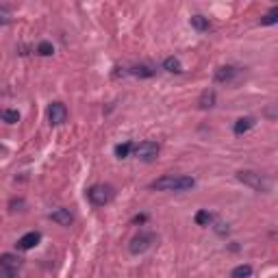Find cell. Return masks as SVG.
<instances>
[{
    "label": "cell",
    "instance_id": "obj_1",
    "mask_svg": "<svg viewBox=\"0 0 278 278\" xmlns=\"http://www.w3.org/2000/svg\"><path fill=\"white\" fill-rule=\"evenodd\" d=\"M196 181L192 176H183V174H165V176L157 178V181L150 183L152 189H157V192H189V189H194Z\"/></svg>",
    "mask_w": 278,
    "mask_h": 278
},
{
    "label": "cell",
    "instance_id": "obj_2",
    "mask_svg": "<svg viewBox=\"0 0 278 278\" xmlns=\"http://www.w3.org/2000/svg\"><path fill=\"white\" fill-rule=\"evenodd\" d=\"M237 178L241 181L243 185H248V187H252L254 192H263L268 194L272 189V181L265 174H259V172H252V170H241L237 172Z\"/></svg>",
    "mask_w": 278,
    "mask_h": 278
},
{
    "label": "cell",
    "instance_id": "obj_3",
    "mask_svg": "<svg viewBox=\"0 0 278 278\" xmlns=\"http://www.w3.org/2000/svg\"><path fill=\"white\" fill-rule=\"evenodd\" d=\"M113 196H116V192H113L111 185H94V187L87 189V198H89V202L94 206H105L113 200Z\"/></svg>",
    "mask_w": 278,
    "mask_h": 278
},
{
    "label": "cell",
    "instance_id": "obj_4",
    "mask_svg": "<svg viewBox=\"0 0 278 278\" xmlns=\"http://www.w3.org/2000/svg\"><path fill=\"white\" fill-rule=\"evenodd\" d=\"M133 150H135V157H137V159L150 163V161L157 159V155H159V144H155V141H139Z\"/></svg>",
    "mask_w": 278,
    "mask_h": 278
},
{
    "label": "cell",
    "instance_id": "obj_5",
    "mask_svg": "<svg viewBox=\"0 0 278 278\" xmlns=\"http://www.w3.org/2000/svg\"><path fill=\"white\" fill-rule=\"evenodd\" d=\"M155 241H157V237L152 235V233H139V235H135L133 239H130L128 250L133 254H141V252H146Z\"/></svg>",
    "mask_w": 278,
    "mask_h": 278
},
{
    "label": "cell",
    "instance_id": "obj_6",
    "mask_svg": "<svg viewBox=\"0 0 278 278\" xmlns=\"http://www.w3.org/2000/svg\"><path fill=\"white\" fill-rule=\"evenodd\" d=\"M48 119H50L52 126L65 124V119H68V107H65L63 102H52V105L48 107Z\"/></svg>",
    "mask_w": 278,
    "mask_h": 278
},
{
    "label": "cell",
    "instance_id": "obj_7",
    "mask_svg": "<svg viewBox=\"0 0 278 278\" xmlns=\"http://www.w3.org/2000/svg\"><path fill=\"white\" fill-rule=\"evenodd\" d=\"M241 76V70L235 68V65H222V68H217L215 70V80L217 83H235V80Z\"/></svg>",
    "mask_w": 278,
    "mask_h": 278
},
{
    "label": "cell",
    "instance_id": "obj_8",
    "mask_svg": "<svg viewBox=\"0 0 278 278\" xmlns=\"http://www.w3.org/2000/svg\"><path fill=\"white\" fill-rule=\"evenodd\" d=\"M40 241H41V233L31 231V233H26V235H22L15 246H18V250H33Z\"/></svg>",
    "mask_w": 278,
    "mask_h": 278
},
{
    "label": "cell",
    "instance_id": "obj_9",
    "mask_svg": "<svg viewBox=\"0 0 278 278\" xmlns=\"http://www.w3.org/2000/svg\"><path fill=\"white\" fill-rule=\"evenodd\" d=\"M0 268H4V270H15V272H20V268H22V259L18 257V254L4 252V254H0Z\"/></svg>",
    "mask_w": 278,
    "mask_h": 278
},
{
    "label": "cell",
    "instance_id": "obj_10",
    "mask_svg": "<svg viewBox=\"0 0 278 278\" xmlns=\"http://www.w3.org/2000/svg\"><path fill=\"white\" fill-rule=\"evenodd\" d=\"M50 220L57 222L59 226H70L74 222V215L70 213V209H54L50 213Z\"/></svg>",
    "mask_w": 278,
    "mask_h": 278
},
{
    "label": "cell",
    "instance_id": "obj_11",
    "mask_svg": "<svg viewBox=\"0 0 278 278\" xmlns=\"http://www.w3.org/2000/svg\"><path fill=\"white\" fill-rule=\"evenodd\" d=\"M254 124H257V119L250 118V116L248 118H239L235 122V126H233V133H235V135H243V133H248Z\"/></svg>",
    "mask_w": 278,
    "mask_h": 278
},
{
    "label": "cell",
    "instance_id": "obj_12",
    "mask_svg": "<svg viewBox=\"0 0 278 278\" xmlns=\"http://www.w3.org/2000/svg\"><path fill=\"white\" fill-rule=\"evenodd\" d=\"M128 74L139 76V79H150V76H155V68H150V65H146V63L130 65V68H128Z\"/></svg>",
    "mask_w": 278,
    "mask_h": 278
},
{
    "label": "cell",
    "instance_id": "obj_13",
    "mask_svg": "<svg viewBox=\"0 0 278 278\" xmlns=\"http://www.w3.org/2000/svg\"><path fill=\"white\" fill-rule=\"evenodd\" d=\"M198 105H200V109H213V107H215V91H213V89L202 91V96H200Z\"/></svg>",
    "mask_w": 278,
    "mask_h": 278
},
{
    "label": "cell",
    "instance_id": "obj_14",
    "mask_svg": "<svg viewBox=\"0 0 278 278\" xmlns=\"http://www.w3.org/2000/svg\"><path fill=\"white\" fill-rule=\"evenodd\" d=\"M0 119L4 124H18L20 122V113L15 109H0Z\"/></svg>",
    "mask_w": 278,
    "mask_h": 278
},
{
    "label": "cell",
    "instance_id": "obj_15",
    "mask_svg": "<svg viewBox=\"0 0 278 278\" xmlns=\"http://www.w3.org/2000/svg\"><path fill=\"white\" fill-rule=\"evenodd\" d=\"M163 70H165V72H172V74H181L183 65H181V61H178L176 57H167L165 61H163Z\"/></svg>",
    "mask_w": 278,
    "mask_h": 278
},
{
    "label": "cell",
    "instance_id": "obj_16",
    "mask_svg": "<svg viewBox=\"0 0 278 278\" xmlns=\"http://www.w3.org/2000/svg\"><path fill=\"white\" fill-rule=\"evenodd\" d=\"M192 26L196 31H200V33H204V31H209V18H204V15H200V13H196V15H192Z\"/></svg>",
    "mask_w": 278,
    "mask_h": 278
},
{
    "label": "cell",
    "instance_id": "obj_17",
    "mask_svg": "<svg viewBox=\"0 0 278 278\" xmlns=\"http://www.w3.org/2000/svg\"><path fill=\"white\" fill-rule=\"evenodd\" d=\"M250 276H252V268H250L248 263L237 265V268L231 272V278H250Z\"/></svg>",
    "mask_w": 278,
    "mask_h": 278
},
{
    "label": "cell",
    "instance_id": "obj_18",
    "mask_svg": "<svg viewBox=\"0 0 278 278\" xmlns=\"http://www.w3.org/2000/svg\"><path fill=\"white\" fill-rule=\"evenodd\" d=\"M278 22V7H272L268 13L261 18V26H272V24H276Z\"/></svg>",
    "mask_w": 278,
    "mask_h": 278
},
{
    "label": "cell",
    "instance_id": "obj_19",
    "mask_svg": "<svg viewBox=\"0 0 278 278\" xmlns=\"http://www.w3.org/2000/svg\"><path fill=\"white\" fill-rule=\"evenodd\" d=\"M130 150H133V144H130V141L118 144L116 146V157H118V159H126V157L130 155Z\"/></svg>",
    "mask_w": 278,
    "mask_h": 278
},
{
    "label": "cell",
    "instance_id": "obj_20",
    "mask_svg": "<svg viewBox=\"0 0 278 278\" xmlns=\"http://www.w3.org/2000/svg\"><path fill=\"white\" fill-rule=\"evenodd\" d=\"M211 222H213V215L209 213V211H198V213H196V224L198 226H209Z\"/></svg>",
    "mask_w": 278,
    "mask_h": 278
},
{
    "label": "cell",
    "instance_id": "obj_21",
    "mask_svg": "<svg viewBox=\"0 0 278 278\" xmlns=\"http://www.w3.org/2000/svg\"><path fill=\"white\" fill-rule=\"evenodd\" d=\"M54 52V46L50 41H40L37 43V54H41V57H52Z\"/></svg>",
    "mask_w": 278,
    "mask_h": 278
},
{
    "label": "cell",
    "instance_id": "obj_22",
    "mask_svg": "<svg viewBox=\"0 0 278 278\" xmlns=\"http://www.w3.org/2000/svg\"><path fill=\"white\" fill-rule=\"evenodd\" d=\"M0 278H20V274L15 270H4L0 268Z\"/></svg>",
    "mask_w": 278,
    "mask_h": 278
},
{
    "label": "cell",
    "instance_id": "obj_23",
    "mask_svg": "<svg viewBox=\"0 0 278 278\" xmlns=\"http://www.w3.org/2000/svg\"><path fill=\"white\" fill-rule=\"evenodd\" d=\"M215 233H217L220 237L228 235V224H224V222H217V224H215Z\"/></svg>",
    "mask_w": 278,
    "mask_h": 278
},
{
    "label": "cell",
    "instance_id": "obj_24",
    "mask_svg": "<svg viewBox=\"0 0 278 278\" xmlns=\"http://www.w3.org/2000/svg\"><path fill=\"white\" fill-rule=\"evenodd\" d=\"M18 206H24V200H22V198L11 200V202H9V209H11V211H18Z\"/></svg>",
    "mask_w": 278,
    "mask_h": 278
},
{
    "label": "cell",
    "instance_id": "obj_25",
    "mask_svg": "<svg viewBox=\"0 0 278 278\" xmlns=\"http://www.w3.org/2000/svg\"><path fill=\"white\" fill-rule=\"evenodd\" d=\"M146 220H148V217H146L144 213H141V215H135V217H133V224H144Z\"/></svg>",
    "mask_w": 278,
    "mask_h": 278
},
{
    "label": "cell",
    "instance_id": "obj_26",
    "mask_svg": "<svg viewBox=\"0 0 278 278\" xmlns=\"http://www.w3.org/2000/svg\"><path fill=\"white\" fill-rule=\"evenodd\" d=\"M7 155V148H2V146H0V157H4Z\"/></svg>",
    "mask_w": 278,
    "mask_h": 278
}]
</instances>
